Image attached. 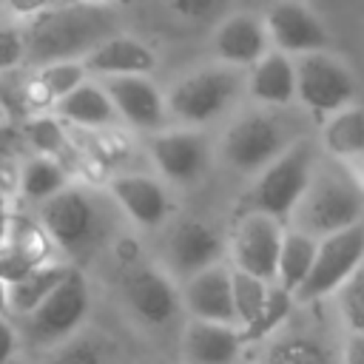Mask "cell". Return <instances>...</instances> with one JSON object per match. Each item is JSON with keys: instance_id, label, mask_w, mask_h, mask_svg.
<instances>
[{"instance_id": "obj_13", "label": "cell", "mask_w": 364, "mask_h": 364, "mask_svg": "<svg viewBox=\"0 0 364 364\" xmlns=\"http://www.w3.org/2000/svg\"><path fill=\"white\" fill-rule=\"evenodd\" d=\"M179 293H182V307L191 313V318L219 321V324H236V310H233V267H225L222 262L213 264V267H205L196 276L185 279V284H182Z\"/></svg>"}, {"instance_id": "obj_17", "label": "cell", "mask_w": 364, "mask_h": 364, "mask_svg": "<svg viewBox=\"0 0 364 364\" xmlns=\"http://www.w3.org/2000/svg\"><path fill=\"white\" fill-rule=\"evenodd\" d=\"M114 205L139 228H159L171 213V199L162 182L145 173H122L108 185Z\"/></svg>"}, {"instance_id": "obj_6", "label": "cell", "mask_w": 364, "mask_h": 364, "mask_svg": "<svg viewBox=\"0 0 364 364\" xmlns=\"http://www.w3.org/2000/svg\"><path fill=\"white\" fill-rule=\"evenodd\" d=\"M299 136L304 134L290 128V122H284L282 117L264 111L245 114L228 128L222 139V159L239 173H259Z\"/></svg>"}, {"instance_id": "obj_5", "label": "cell", "mask_w": 364, "mask_h": 364, "mask_svg": "<svg viewBox=\"0 0 364 364\" xmlns=\"http://www.w3.org/2000/svg\"><path fill=\"white\" fill-rule=\"evenodd\" d=\"M247 85V80L242 77V71L236 65H210L202 71L188 74L185 80H179L168 100V114H173L179 122L185 125H205L210 119H216L219 114H225L239 91Z\"/></svg>"}, {"instance_id": "obj_10", "label": "cell", "mask_w": 364, "mask_h": 364, "mask_svg": "<svg viewBox=\"0 0 364 364\" xmlns=\"http://www.w3.org/2000/svg\"><path fill=\"white\" fill-rule=\"evenodd\" d=\"M284 242V228L282 219L262 213V210H247L230 239V259L233 267L253 273L264 282H276L279 270V253Z\"/></svg>"}, {"instance_id": "obj_8", "label": "cell", "mask_w": 364, "mask_h": 364, "mask_svg": "<svg viewBox=\"0 0 364 364\" xmlns=\"http://www.w3.org/2000/svg\"><path fill=\"white\" fill-rule=\"evenodd\" d=\"M364 264V222L336 230L318 239L316 262L304 284L293 293L296 301H318L324 296H336V290Z\"/></svg>"}, {"instance_id": "obj_29", "label": "cell", "mask_w": 364, "mask_h": 364, "mask_svg": "<svg viewBox=\"0 0 364 364\" xmlns=\"http://www.w3.org/2000/svg\"><path fill=\"white\" fill-rule=\"evenodd\" d=\"M293 301H296V296H293L287 287H282L279 282H273V284H270V293H267V304H264V310L259 313V318H256L247 330H242L245 344H250V341H262L264 336H270L273 330H279V324L290 316Z\"/></svg>"}, {"instance_id": "obj_18", "label": "cell", "mask_w": 364, "mask_h": 364, "mask_svg": "<svg viewBox=\"0 0 364 364\" xmlns=\"http://www.w3.org/2000/svg\"><path fill=\"white\" fill-rule=\"evenodd\" d=\"M245 347V336L236 324L191 318L182 330V361L185 364H236Z\"/></svg>"}, {"instance_id": "obj_26", "label": "cell", "mask_w": 364, "mask_h": 364, "mask_svg": "<svg viewBox=\"0 0 364 364\" xmlns=\"http://www.w3.org/2000/svg\"><path fill=\"white\" fill-rule=\"evenodd\" d=\"M316 250H318V239L316 236H310L304 230H296V228H287L284 230V242H282V253H279L276 282L282 287H287L290 293H296L304 284V279L310 276V270H313Z\"/></svg>"}, {"instance_id": "obj_16", "label": "cell", "mask_w": 364, "mask_h": 364, "mask_svg": "<svg viewBox=\"0 0 364 364\" xmlns=\"http://www.w3.org/2000/svg\"><path fill=\"white\" fill-rule=\"evenodd\" d=\"M222 253H225L222 236L208 222L199 219L179 222L168 239V264L182 279H191L199 270L219 264Z\"/></svg>"}, {"instance_id": "obj_23", "label": "cell", "mask_w": 364, "mask_h": 364, "mask_svg": "<svg viewBox=\"0 0 364 364\" xmlns=\"http://www.w3.org/2000/svg\"><path fill=\"white\" fill-rule=\"evenodd\" d=\"M71 270L74 267H68L63 262H40L26 276L11 282V313L28 316L31 310H37L71 276Z\"/></svg>"}, {"instance_id": "obj_36", "label": "cell", "mask_w": 364, "mask_h": 364, "mask_svg": "<svg viewBox=\"0 0 364 364\" xmlns=\"http://www.w3.org/2000/svg\"><path fill=\"white\" fill-rule=\"evenodd\" d=\"M14 14H20V17H34V14H40V11H48V9H54V6H60V3H65V0H3Z\"/></svg>"}, {"instance_id": "obj_4", "label": "cell", "mask_w": 364, "mask_h": 364, "mask_svg": "<svg viewBox=\"0 0 364 364\" xmlns=\"http://www.w3.org/2000/svg\"><path fill=\"white\" fill-rule=\"evenodd\" d=\"M318 168V148L310 136H299L284 154H279L264 171H259V179L250 191V210L270 213L282 222H287L301 202L313 173Z\"/></svg>"}, {"instance_id": "obj_32", "label": "cell", "mask_w": 364, "mask_h": 364, "mask_svg": "<svg viewBox=\"0 0 364 364\" xmlns=\"http://www.w3.org/2000/svg\"><path fill=\"white\" fill-rule=\"evenodd\" d=\"M23 136L34 145V151H40L43 156H57L65 145V134L60 125V117H34L26 122Z\"/></svg>"}, {"instance_id": "obj_38", "label": "cell", "mask_w": 364, "mask_h": 364, "mask_svg": "<svg viewBox=\"0 0 364 364\" xmlns=\"http://www.w3.org/2000/svg\"><path fill=\"white\" fill-rule=\"evenodd\" d=\"M341 361L344 364H364V333H350L344 347H341Z\"/></svg>"}, {"instance_id": "obj_3", "label": "cell", "mask_w": 364, "mask_h": 364, "mask_svg": "<svg viewBox=\"0 0 364 364\" xmlns=\"http://www.w3.org/2000/svg\"><path fill=\"white\" fill-rule=\"evenodd\" d=\"M37 225L43 228L48 242L68 256H88L108 239L114 219L111 208L94 191L68 185L51 199L40 202Z\"/></svg>"}, {"instance_id": "obj_27", "label": "cell", "mask_w": 364, "mask_h": 364, "mask_svg": "<svg viewBox=\"0 0 364 364\" xmlns=\"http://www.w3.org/2000/svg\"><path fill=\"white\" fill-rule=\"evenodd\" d=\"M17 188L28 202H46L54 193H60L63 188H68V173L54 156L37 154V156L23 162L20 176H17Z\"/></svg>"}, {"instance_id": "obj_33", "label": "cell", "mask_w": 364, "mask_h": 364, "mask_svg": "<svg viewBox=\"0 0 364 364\" xmlns=\"http://www.w3.org/2000/svg\"><path fill=\"white\" fill-rule=\"evenodd\" d=\"M26 65V31L23 26H0V71Z\"/></svg>"}, {"instance_id": "obj_28", "label": "cell", "mask_w": 364, "mask_h": 364, "mask_svg": "<svg viewBox=\"0 0 364 364\" xmlns=\"http://www.w3.org/2000/svg\"><path fill=\"white\" fill-rule=\"evenodd\" d=\"M270 284L273 282H264L253 273H245V270L233 267V310H236L239 330H247L259 318V313L267 304Z\"/></svg>"}, {"instance_id": "obj_39", "label": "cell", "mask_w": 364, "mask_h": 364, "mask_svg": "<svg viewBox=\"0 0 364 364\" xmlns=\"http://www.w3.org/2000/svg\"><path fill=\"white\" fill-rule=\"evenodd\" d=\"M11 310V284L0 276V316H6Z\"/></svg>"}, {"instance_id": "obj_19", "label": "cell", "mask_w": 364, "mask_h": 364, "mask_svg": "<svg viewBox=\"0 0 364 364\" xmlns=\"http://www.w3.org/2000/svg\"><path fill=\"white\" fill-rule=\"evenodd\" d=\"M270 34L264 20L253 17V14H233L228 20H222V26L216 28L213 37V48L216 57L225 65H236V68H253L270 48Z\"/></svg>"}, {"instance_id": "obj_42", "label": "cell", "mask_w": 364, "mask_h": 364, "mask_svg": "<svg viewBox=\"0 0 364 364\" xmlns=\"http://www.w3.org/2000/svg\"><path fill=\"white\" fill-rule=\"evenodd\" d=\"M0 6H3V0H0Z\"/></svg>"}, {"instance_id": "obj_31", "label": "cell", "mask_w": 364, "mask_h": 364, "mask_svg": "<svg viewBox=\"0 0 364 364\" xmlns=\"http://www.w3.org/2000/svg\"><path fill=\"white\" fill-rule=\"evenodd\" d=\"M338 313L350 333H364V264L336 290Z\"/></svg>"}, {"instance_id": "obj_11", "label": "cell", "mask_w": 364, "mask_h": 364, "mask_svg": "<svg viewBox=\"0 0 364 364\" xmlns=\"http://www.w3.org/2000/svg\"><path fill=\"white\" fill-rule=\"evenodd\" d=\"M122 299L131 307V313L151 327L168 324L182 307V293L176 290V284L159 267L151 264H139L125 273Z\"/></svg>"}, {"instance_id": "obj_41", "label": "cell", "mask_w": 364, "mask_h": 364, "mask_svg": "<svg viewBox=\"0 0 364 364\" xmlns=\"http://www.w3.org/2000/svg\"><path fill=\"white\" fill-rule=\"evenodd\" d=\"M91 3H117V0H91Z\"/></svg>"}, {"instance_id": "obj_9", "label": "cell", "mask_w": 364, "mask_h": 364, "mask_svg": "<svg viewBox=\"0 0 364 364\" xmlns=\"http://www.w3.org/2000/svg\"><path fill=\"white\" fill-rule=\"evenodd\" d=\"M88 307H91L88 284H85V279H82L80 270H71V276L37 310H31L28 316H23L26 333L37 344L65 341L85 321Z\"/></svg>"}, {"instance_id": "obj_21", "label": "cell", "mask_w": 364, "mask_h": 364, "mask_svg": "<svg viewBox=\"0 0 364 364\" xmlns=\"http://www.w3.org/2000/svg\"><path fill=\"white\" fill-rule=\"evenodd\" d=\"M247 94L262 105H290L296 100V60L267 51L247 74Z\"/></svg>"}, {"instance_id": "obj_20", "label": "cell", "mask_w": 364, "mask_h": 364, "mask_svg": "<svg viewBox=\"0 0 364 364\" xmlns=\"http://www.w3.org/2000/svg\"><path fill=\"white\" fill-rule=\"evenodd\" d=\"M82 65L94 77H128V74H151L156 65V54L136 37L114 34L100 43L91 54L82 57Z\"/></svg>"}, {"instance_id": "obj_7", "label": "cell", "mask_w": 364, "mask_h": 364, "mask_svg": "<svg viewBox=\"0 0 364 364\" xmlns=\"http://www.w3.org/2000/svg\"><path fill=\"white\" fill-rule=\"evenodd\" d=\"M296 100L316 119H327L330 114L353 105L355 80L338 57L310 51L296 60Z\"/></svg>"}, {"instance_id": "obj_35", "label": "cell", "mask_w": 364, "mask_h": 364, "mask_svg": "<svg viewBox=\"0 0 364 364\" xmlns=\"http://www.w3.org/2000/svg\"><path fill=\"white\" fill-rule=\"evenodd\" d=\"M173 9L182 14V17H191V20H202V17H210L216 14L219 9H225L228 0H171Z\"/></svg>"}, {"instance_id": "obj_25", "label": "cell", "mask_w": 364, "mask_h": 364, "mask_svg": "<svg viewBox=\"0 0 364 364\" xmlns=\"http://www.w3.org/2000/svg\"><path fill=\"white\" fill-rule=\"evenodd\" d=\"M88 71L82 60H57L48 65H40L28 82V102L31 105H54L68 91H74L80 82H85Z\"/></svg>"}, {"instance_id": "obj_12", "label": "cell", "mask_w": 364, "mask_h": 364, "mask_svg": "<svg viewBox=\"0 0 364 364\" xmlns=\"http://www.w3.org/2000/svg\"><path fill=\"white\" fill-rule=\"evenodd\" d=\"M270 43L276 51H284L290 57H301L310 51H324L330 37L321 20L299 0H282L276 3L264 17Z\"/></svg>"}, {"instance_id": "obj_22", "label": "cell", "mask_w": 364, "mask_h": 364, "mask_svg": "<svg viewBox=\"0 0 364 364\" xmlns=\"http://www.w3.org/2000/svg\"><path fill=\"white\" fill-rule=\"evenodd\" d=\"M51 108L63 122H71L80 128H108L119 119L105 85L91 82V80L80 82L74 91H68L63 100H57Z\"/></svg>"}, {"instance_id": "obj_2", "label": "cell", "mask_w": 364, "mask_h": 364, "mask_svg": "<svg viewBox=\"0 0 364 364\" xmlns=\"http://www.w3.org/2000/svg\"><path fill=\"white\" fill-rule=\"evenodd\" d=\"M287 222L316 239L358 225L364 222V185L344 159H318V168Z\"/></svg>"}, {"instance_id": "obj_40", "label": "cell", "mask_w": 364, "mask_h": 364, "mask_svg": "<svg viewBox=\"0 0 364 364\" xmlns=\"http://www.w3.org/2000/svg\"><path fill=\"white\" fill-rule=\"evenodd\" d=\"M9 228H11V216L6 213V208L0 205V245L6 242V236H9Z\"/></svg>"}, {"instance_id": "obj_37", "label": "cell", "mask_w": 364, "mask_h": 364, "mask_svg": "<svg viewBox=\"0 0 364 364\" xmlns=\"http://www.w3.org/2000/svg\"><path fill=\"white\" fill-rule=\"evenodd\" d=\"M14 350H17V330L11 321H6V316H0V364H9Z\"/></svg>"}, {"instance_id": "obj_34", "label": "cell", "mask_w": 364, "mask_h": 364, "mask_svg": "<svg viewBox=\"0 0 364 364\" xmlns=\"http://www.w3.org/2000/svg\"><path fill=\"white\" fill-rule=\"evenodd\" d=\"M48 364H105L102 350L91 338H74L65 347H60Z\"/></svg>"}, {"instance_id": "obj_15", "label": "cell", "mask_w": 364, "mask_h": 364, "mask_svg": "<svg viewBox=\"0 0 364 364\" xmlns=\"http://www.w3.org/2000/svg\"><path fill=\"white\" fill-rule=\"evenodd\" d=\"M117 114L142 131L162 128L168 117V100L159 94V88L148 80V74H128V77H108L102 80Z\"/></svg>"}, {"instance_id": "obj_30", "label": "cell", "mask_w": 364, "mask_h": 364, "mask_svg": "<svg viewBox=\"0 0 364 364\" xmlns=\"http://www.w3.org/2000/svg\"><path fill=\"white\" fill-rule=\"evenodd\" d=\"M259 364H330V361L318 341L293 336V338H282L270 344L264 355L259 358Z\"/></svg>"}, {"instance_id": "obj_24", "label": "cell", "mask_w": 364, "mask_h": 364, "mask_svg": "<svg viewBox=\"0 0 364 364\" xmlns=\"http://www.w3.org/2000/svg\"><path fill=\"white\" fill-rule=\"evenodd\" d=\"M321 145L333 159H353L364 154V108L347 105L330 114L321 125Z\"/></svg>"}, {"instance_id": "obj_1", "label": "cell", "mask_w": 364, "mask_h": 364, "mask_svg": "<svg viewBox=\"0 0 364 364\" xmlns=\"http://www.w3.org/2000/svg\"><path fill=\"white\" fill-rule=\"evenodd\" d=\"M119 11L111 3L65 0L48 11L28 17L26 65H48L57 60H82L100 43L117 34Z\"/></svg>"}, {"instance_id": "obj_14", "label": "cell", "mask_w": 364, "mask_h": 364, "mask_svg": "<svg viewBox=\"0 0 364 364\" xmlns=\"http://www.w3.org/2000/svg\"><path fill=\"white\" fill-rule=\"evenodd\" d=\"M151 159L173 185H193L208 168V142L199 131H162L151 139Z\"/></svg>"}]
</instances>
